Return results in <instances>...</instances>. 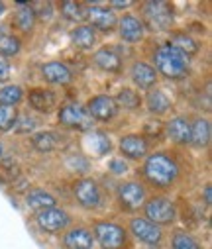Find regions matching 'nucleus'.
<instances>
[{
    "label": "nucleus",
    "instance_id": "1",
    "mask_svg": "<svg viewBox=\"0 0 212 249\" xmlns=\"http://www.w3.org/2000/svg\"><path fill=\"white\" fill-rule=\"evenodd\" d=\"M144 177L155 189H171L179 178V163L165 151L150 153L144 161Z\"/></svg>",
    "mask_w": 212,
    "mask_h": 249
},
{
    "label": "nucleus",
    "instance_id": "2",
    "mask_svg": "<svg viewBox=\"0 0 212 249\" xmlns=\"http://www.w3.org/2000/svg\"><path fill=\"white\" fill-rule=\"evenodd\" d=\"M154 61H155L154 69L157 71V75H163L165 79H173V81L187 77L191 65V57H187L171 43H161L155 49Z\"/></svg>",
    "mask_w": 212,
    "mask_h": 249
},
{
    "label": "nucleus",
    "instance_id": "3",
    "mask_svg": "<svg viewBox=\"0 0 212 249\" xmlns=\"http://www.w3.org/2000/svg\"><path fill=\"white\" fill-rule=\"evenodd\" d=\"M93 235H95V241H98L102 249H130L132 247L128 231L124 230V226L116 222H106V220L95 222Z\"/></svg>",
    "mask_w": 212,
    "mask_h": 249
},
{
    "label": "nucleus",
    "instance_id": "4",
    "mask_svg": "<svg viewBox=\"0 0 212 249\" xmlns=\"http://www.w3.org/2000/svg\"><path fill=\"white\" fill-rule=\"evenodd\" d=\"M146 220L154 222L155 226H171L177 220V206L169 196H152L144 204Z\"/></svg>",
    "mask_w": 212,
    "mask_h": 249
},
{
    "label": "nucleus",
    "instance_id": "5",
    "mask_svg": "<svg viewBox=\"0 0 212 249\" xmlns=\"http://www.w3.org/2000/svg\"><path fill=\"white\" fill-rule=\"evenodd\" d=\"M144 28L148 26L154 32H165L173 24V6L169 2H161V0H152V2L144 4Z\"/></svg>",
    "mask_w": 212,
    "mask_h": 249
},
{
    "label": "nucleus",
    "instance_id": "6",
    "mask_svg": "<svg viewBox=\"0 0 212 249\" xmlns=\"http://www.w3.org/2000/svg\"><path fill=\"white\" fill-rule=\"evenodd\" d=\"M116 196H118L120 206L128 212H135L146 204V189H144V184L137 182V180L120 182Z\"/></svg>",
    "mask_w": 212,
    "mask_h": 249
},
{
    "label": "nucleus",
    "instance_id": "7",
    "mask_svg": "<svg viewBox=\"0 0 212 249\" xmlns=\"http://www.w3.org/2000/svg\"><path fill=\"white\" fill-rule=\"evenodd\" d=\"M73 193L85 210H96L102 204V191L95 178H79L73 184Z\"/></svg>",
    "mask_w": 212,
    "mask_h": 249
},
{
    "label": "nucleus",
    "instance_id": "8",
    "mask_svg": "<svg viewBox=\"0 0 212 249\" xmlns=\"http://www.w3.org/2000/svg\"><path fill=\"white\" fill-rule=\"evenodd\" d=\"M36 224L41 231L45 233H59V231H65L71 224V216L67 210L63 208H47V210H41L36 214Z\"/></svg>",
    "mask_w": 212,
    "mask_h": 249
},
{
    "label": "nucleus",
    "instance_id": "9",
    "mask_svg": "<svg viewBox=\"0 0 212 249\" xmlns=\"http://www.w3.org/2000/svg\"><path fill=\"white\" fill-rule=\"evenodd\" d=\"M59 124L71 130H79V132H87L93 128V120L87 114V110L81 104H67L59 110L57 114Z\"/></svg>",
    "mask_w": 212,
    "mask_h": 249
},
{
    "label": "nucleus",
    "instance_id": "10",
    "mask_svg": "<svg viewBox=\"0 0 212 249\" xmlns=\"http://www.w3.org/2000/svg\"><path fill=\"white\" fill-rule=\"evenodd\" d=\"M130 233L148 245H159L163 241V230L141 216H135L130 220Z\"/></svg>",
    "mask_w": 212,
    "mask_h": 249
},
{
    "label": "nucleus",
    "instance_id": "11",
    "mask_svg": "<svg viewBox=\"0 0 212 249\" xmlns=\"http://www.w3.org/2000/svg\"><path fill=\"white\" fill-rule=\"evenodd\" d=\"M87 114L91 116V120L96 122H108L118 114V106L114 102L112 96L108 94H96L87 102Z\"/></svg>",
    "mask_w": 212,
    "mask_h": 249
},
{
    "label": "nucleus",
    "instance_id": "12",
    "mask_svg": "<svg viewBox=\"0 0 212 249\" xmlns=\"http://www.w3.org/2000/svg\"><path fill=\"white\" fill-rule=\"evenodd\" d=\"M120 147V153L126 157V159H132V161H139L148 157L150 153V143L144 136L139 134H130V136H124L118 143Z\"/></svg>",
    "mask_w": 212,
    "mask_h": 249
},
{
    "label": "nucleus",
    "instance_id": "13",
    "mask_svg": "<svg viewBox=\"0 0 212 249\" xmlns=\"http://www.w3.org/2000/svg\"><path fill=\"white\" fill-rule=\"evenodd\" d=\"M157 77H159L157 71L150 63H146V61H135L130 67V79L141 90H152L157 83Z\"/></svg>",
    "mask_w": 212,
    "mask_h": 249
},
{
    "label": "nucleus",
    "instance_id": "14",
    "mask_svg": "<svg viewBox=\"0 0 212 249\" xmlns=\"http://www.w3.org/2000/svg\"><path fill=\"white\" fill-rule=\"evenodd\" d=\"M87 18L91 20V24H93L91 28L93 30L96 28V30H100L104 34H110V32H114L118 28V18H116L114 10L98 6V4H95V6H91L87 10Z\"/></svg>",
    "mask_w": 212,
    "mask_h": 249
},
{
    "label": "nucleus",
    "instance_id": "15",
    "mask_svg": "<svg viewBox=\"0 0 212 249\" xmlns=\"http://www.w3.org/2000/svg\"><path fill=\"white\" fill-rule=\"evenodd\" d=\"M63 247L65 249H95V235L89 228H83V226L71 228L63 235Z\"/></svg>",
    "mask_w": 212,
    "mask_h": 249
},
{
    "label": "nucleus",
    "instance_id": "16",
    "mask_svg": "<svg viewBox=\"0 0 212 249\" xmlns=\"http://www.w3.org/2000/svg\"><path fill=\"white\" fill-rule=\"evenodd\" d=\"M165 134L173 143L187 145L191 143V122L185 116H175L165 124Z\"/></svg>",
    "mask_w": 212,
    "mask_h": 249
},
{
    "label": "nucleus",
    "instance_id": "17",
    "mask_svg": "<svg viewBox=\"0 0 212 249\" xmlns=\"http://www.w3.org/2000/svg\"><path fill=\"white\" fill-rule=\"evenodd\" d=\"M118 32H120V37L128 43H137L144 39V34H146V28L141 24L139 18L132 16V14H126L124 18L118 20Z\"/></svg>",
    "mask_w": 212,
    "mask_h": 249
},
{
    "label": "nucleus",
    "instance_id": "18",
    "mask_svg": "<svg viewBox=\"0 0 212 249\" xmlns=\"http://www.w3.org/2000/svg\"><path fill=\"white\" fill-rule=\"evenodd\" d=\"M41 77L49 85H69L73 81V73L61 61H49V63H45L41 67Z\"/></svg>",
    "mask_w": 212,
    "mask_h": 249
},
{
    "label": "nucleus",
    "instance_id": "19",
    "mask_svg": "<svg viewBox=\"0 0 212 249\" xmlns=\"http://www.w3.org/2000/svg\"><path fill=\"white\" fill-rule=\"evenodd\" d=\"M28 104L36 112L49 114L57 106V94L53 90H45V89H32L28 94Z\"/></svg>",
    "mask_w": 212,
    "mask_h": 249
},
{
    "label": "nucleus",
    "instance_id": "20",
    "mask_svg": "<svg viewBox=\"0 0 212 249\" xmlns=\"http://www.w3.org/2000/svg\"><path fill=\"white\" fill-rule=\"evenodd\" d=\"M26 204L30 210L34 212H41V210H47V208H53L57 206V198L49 193H45L43 189H32L28 195H26Z\"/></svg>",
    "mask_w": 212,
    "mask_h": 249
},
{
    "label": "nucleus",
    "instance_id": "21",
    "mask_svg": "<svg viewBox=\"0 0 212 249\" xmlns=\"http://www.w3.org/2000/svg\"><path fill=\"white\" fill-rule=\"evenodd\" d=\"M93 59H95V65H96L98 69L106 71V73H120V69H122L120 57H118L112 49H108V47L98 49Z\"/></svg>",
    "mask_w": 212,
    "mask_h": 249
},
{
    "label": "nucleus",
    "instance_id": "22",
    "mask_svg": "<svg viewBox=\"0 0 212 249\" xmlns=\"http://www.w3.org/2000/svg\"><path fill=\"white\" fill-rule=\"evenodd\" d=\"M210 142V122L206 118H196L191 122V143L196 149L206 147Z\"/></svg>",
    "mask_w": 212,
    "mask_h": 249
},
{
    "label": "nucleus",
    "instance_id": "23",
    "mask_svg": "<svg viewBox=\"0 0 212 249\" xmlns=\"http://www.w3.org/2000/svg\"><path fill=\"white\" fill-rule=\"evenodd\" d=\"M146 106H148V110L152 114L163 116V114H167L171 110V100H169V96L163 90L155 89V90H150L146 94Z\"/></svg>",
    "mask_w": 212,
    "mask_h": 249
},
{
    "label": "nucleus",
    "instance_id": "24",
    "mask_svg": "<svg viewBox=\"0 0 212 249\" xmlns=\"http://www.w3.org/2000/svg\"><path fill=\"white\" fill-rule=\"evenodd\" d=\"M71 41L79 49H93L96 45V32L91 26H79L71 32Z\"/></svg>",
    "mask_w": 212,
    "mask_h": 249
},
{
    "label": "nucleus",
    "instance_id": "25",
    "mask_svg": "<svg viewBox=\"0 0 212 249\" xmlns=\"http://www.w3.org/2000/svg\"><path fill=\"white\" fill-rule=\"evenodd\" d=\"M14 24L20 32H32L36 24V10L30 4L18 2V10L14 14Z\"/></svg>",
    "mask_w": 212,
    "mask_h": 249
},
{
    "label": "nucleus",
    "instance_id": "26",
    "mask_svg": "<svg viewBox=\"0 0 212 249\" xmlns=\"http://www.w3.org/2000/svg\"><path fill=\"white\" fill-rule=\"evenodd\" d=\"M24 100V89L18 85H6L0 89V106L14 108Z\"/></svg>",
    "mask_w": 212,
    "mask_h": 249
},
{
    "label": "nucleus",
    "instance_id": "27",
    "mask_svg": "<svg viewBox=\"0 0 212 249\" xmlns=\"http://www.w3.org/2000/svg\"><path fill=\"white\" fill-rule=\"evenodd\" d=\"M61 14H63L65 20L75 22V24L87 20V8H85V4L73 2V0H65V2L61 4Z\"/></svg>",
    "mask_w": 212,
    "mask_h": 249
},
{
    "label": "nucleus",
    "instance_id": "28",
    "mask_svg": "<svg viewBox=\"0 0 212 249\" xmlns=\"http://www.w3.org/2000/svg\"><path fill=\"white\" fill-rule=\"evenodd\" d=\"M171 249H202L196 237L185 230H175L171 235Z\"/></svg>",
    "mask_w": 212,
    "mask_h": 249
},
{
    "label": "nucleus",
    "instance_id": "29",
    "mask_svg": "<svg viewBox=\"0 0 212 249\" xmlns=\"http://www.w3.org/2000/svg\"><path fill=\"white\" fill-rule=\"evenodd\" d=\"M171 45H175L179 51H183L187 57H191V55H194V53H198V49H200V45L196 43V39H193L191 36H187V34H173V37H171V41H169Z\"/></svg>",
    "mask_w": 212,
    "mask_h": 249
},
{
    "label": "nucleus",
    "instance_id": "30",
    "mask_svg": "<svg viewBox=\"0 0 212 249\" xmlns=\"http://www.w3.org/2000/svg\"><path fill=\"white\" fill-rule=\"evenodd\" d=\"M114 102H116V106H122L126 110H137L141 106V96L135 90H132V89H122L116 94Z\"/></svg>",
    "mask_w": 212,
    "mask_h": 249
},
{
    "label": "nucleus",
    "instance_id": "31",
    "mask_svg": "<svg viewBox=\"0 0 212 249\" xmlns=\"http://www.w3.org/2000/svg\"><path fill=\"white\" fill-rule=\"evenodd\" d=\"M32 145L34 149H38L39 153H49L57 147V134L53 132H41V134H36L32 138Z\"/></svg>",
    "mask_w": 212,
    "mask_h": 249
},
{
    "label": "nucleus",
    "instance_id": "32",
    "mask_svg": "<svg viewBox=\"0 0 212 249\" xmlns=\"http://www.w3.org/2000/svg\"><path fill=\"white\" fill-rule=\"evenodd\" d=\"M89 143H91L95 155H106V153H110V149H112L110 138H108L104 132H93V134L89 136Z\"/></svg>",
    "mask_w": 212,
    "mask_h": 249
},
{
    "label": "nucleus",
    "instance_id": "33",
    "mask_svg": "<svg viewBox=\"0 0 212 249\" xmlns=\"http://www.w3.org/2000/svg\"><path fill=\"white\" fill-rule=\"evenodd\" d=\"M22 49V41L16 36H4L0 37V55L2 57H14Z\"/></svg>",
    "mask_w": 212,
    "mask_h": 249
},
{
    "label": "nucleus",
    "instance_id": "34",
    "mask_svg": "<svg viewBox=\"0 0 212 249\" xmlns=\"http://www.w3.org/2000/svg\"><path fill=\"white\" fill-rule=\"evenodd\" d=\"M14 124H16V112H14V108L0 106V132L12 130Z\"/></svg>",
    "mask_w": 212,
    "mask_h": 249
},
{
    "label": "nucleus",
    "instance_id": "35",
    "mask_svg": "<svg viewBox=\"0 0 212 249\" xmlns=\"http://www.w3.org/2000/svg\"><path fill=\"white\" fill-rule=\"evenodd\" d=\"M38 126V122L34 118H30L28 114H22V116H16V124H14V130L18 134H30L34 132Z\"/></svg>",
    "mask_w": 212,
    "mask_h": 249
},
{
    "label": "nucleus",
    "instance_id": "36",
    "mask_svg": "<svg viewBox=\"0 0 212 249\" xmlns=\"http://www.w3.org/2000/svg\"><path fill=\"white\" fill-rule=\"evenodd\" d=\"M108 169H110V173H114V175H126V173H128V163H126L124 159H110Z\"/></svg>",
    "mask_w": 212,
    "mask_h": 249
},
{
    "label": "nucleus",
    "instance_id": "37",
    "mask_svg": "<svg viewBox=\"0 0 212 249\" xmlns=\"http://www.w3.org/2000/svg\"><path fill=\"white\" fill-rule=\"evenodd\" d=\"M10 63H8V61L6 59H2V57H0V83H6L8 79H10Z\"/></svg>",
    "mask_w": 212,
    "mask_h": 249
},
{
    "label": "nucleus",
    "instance_id": "38",
    "mask_svg": "<svg viewBox=\"0 0 212 249\" xmlns=\"http://www.w3.org/2000/svg\"><path fill=\"white\" fill-rule=\"evenodd\" d=\"M202 196H204V204L210 206V202H212V186H210V184L204 186V195H202Z\"/></svg>",
    "mask_w": 212,
    "mask_h": 249
},
{
    "label": "nucleus",
    "instance_id": "39",
    "mask_svg": "<svg viewBox=\"0 0 212 249\" xmlns=\"http://www.w3.org/2000/svg\"><path fill=\"white\" fill-rule=\"evenodd\" d=\"M134 2H120V0H114V2H110L108 4V8L112 10V8H128V6H132Z\"/></svg>",
    "mask_w": 212,
    "mask_h": 249
},
{
    "label": "nucleus",
    "instance_id": "40",
    "mask_svg": "<svg viewBox=\"0 0 212 249\" xmlns=\"http://www.w3.org/2000/svg\"><path fill=\"white\" fill-rule=\"evenodd\" d=\"M4 12H6V4H4V2H0V16H2Z\"/></svg>",
    "mask_w": 212,
    "mask_h": 249
},
{
    "label": "nucleus",
    "instance_id": "41",
    "mask_svg": "<svg viewBox=\"0 0 212 249\" xmlns=\"http://www.w3.org/2000/svg\"><path fill=\"white\" fill-rule=\"evenodd\" d=\"M2 153H4V147H2V143H0V159H2Z\"/></svg>",
    "mask_w": 212,
    "mask_h": 249
},
{
    "label": "nucleus",
    "instance_id": "42",
    "mask_svg": "<svg viewBox=\"0 0 212 249\" xmlns=\"http://www.w3.org/2000/svg\"><path fill=\"white\" fill-rule=\"evenodd\" d=\"M150 249H159V247H150Z\"/></svg>",
    "mask_w": 212,
    "mask_h": 249
}]
</instances>
